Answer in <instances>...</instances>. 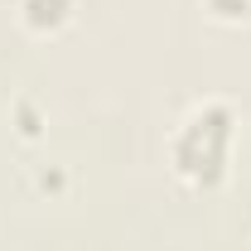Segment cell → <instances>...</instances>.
<instances>
[{"mask_svg":"<svg viewBox=\"0 0 251 251\" xmlns=\"http://www.w3.org/2000/svg\"><path fill=\"white\" fill-rule=\"evenodd\" d=\"M77 20V0H20V25L34 39H53Z\"/></svg>","mask_w":251,"mask_h":251,"instance_id":"obj_2","label":"cell"},{"mask_svg":"<svg viewBox=\"0 0 251 251\" xmlns=\"http://www.w3.org/2000/svg\"><path fill=\"white\" fill-rule=\"evenodd\" d=\"M63 184H68V174H63L58 164H49V169H44V174H39V188H49V193H58Z\"/></svg>","mask_w":251,"mask_h":251,"instance_id":"obj_5","label":"cell"},{"mask_svg":"<svg viewBox=\"0 0 251 251\" xmlns=\"http://www.w3.org/2000/svg\"><path fill=\"white\" fill-rule=\"evenodd\" d=\"M15 121H20V135L34 140V135H39V126H44V116H39V106H34L29 97H20V101H15Z\"/></svg>","mask_w":251,"mask_h":251,"instance_id":"obj_4","label":"cell"},{"mask_svg":"<svg viewBox=\"0 0 251 251\" xmlns=\"http://www.w3.org/2000/svg\"><path fill=\"white\" fill-rule=\"evenodd\" d=\"M237 135H242V111L227 97H198L169 130V169L174 179L193 193H218L232 179L237 159Z\"/></svg>","mask_w":251,"mask_h":251,"instance_id":"obj_1","label":"cell"},{"mask_svg":"<svg viewBox=\"0 0 251 251\" xmlns=\"http://www.w3.org/2000/svg\"><path fill=\"white\" fill-rule=\"evenodd\" d=\"M203 15L218 25H247L251 20V0H203Z\"/></svg>","mask_w":251,"mask_h":251,"instance_id":"obj_3","label":"cell"}]
</instances>
